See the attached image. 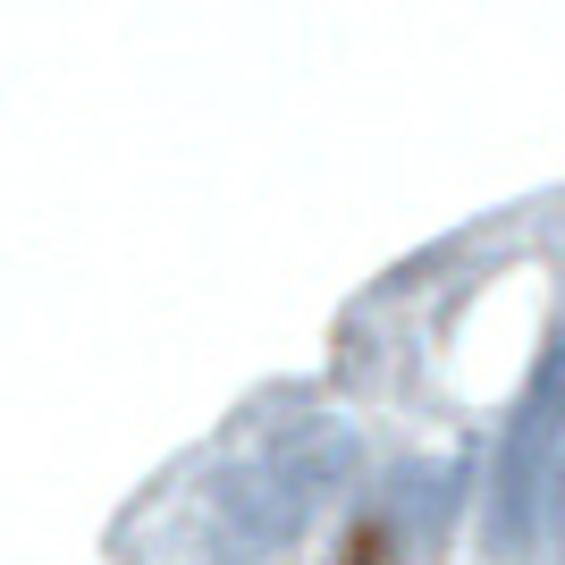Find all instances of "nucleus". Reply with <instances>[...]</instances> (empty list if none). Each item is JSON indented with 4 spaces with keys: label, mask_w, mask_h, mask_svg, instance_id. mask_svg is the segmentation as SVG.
Here are the masks:
<instances>
[{
    "label": "nucleus",
    "mask_w": 565,
    "mask_h": 565,
    "mask_svg": "<svg viewBox=\"0 0 565 565\" xmlns=\"http://www.w3.org/2000/svg\"><path fill=\"white\" fill-rule=\"evenodd\" d=\"M354 465V439L338 423H312V430H287L279 448L262 456L254 472H236L228 481V515H236V532L245 541H287L296 523L321 507V498L338 490V472Z\"/></svg>",
    "instance_id": "obj_1"
}]
</instances>
